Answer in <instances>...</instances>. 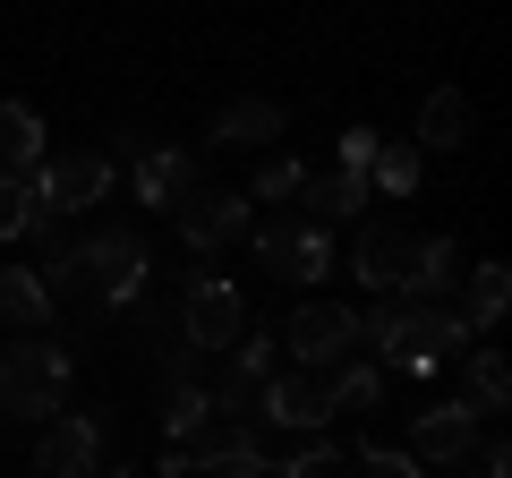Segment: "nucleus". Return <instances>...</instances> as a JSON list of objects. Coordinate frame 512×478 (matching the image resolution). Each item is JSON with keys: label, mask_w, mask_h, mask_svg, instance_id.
<instances>
[{"label": "nucleus", "mask_w": 512, "mask_h": 478, "mask_svg": "<svg viewBox=\"0 0 512 478\" xmlns=\"http://www.w3.org/2000/svg\"><path fill=\"white\" fill-rule=\"evenodd\" d=\"M180 461H188V478H274V453H265L256 427H239V419H214L205 436H188Z\"/></svg>", "instance_id": "nucleus-9"}, {"label": "nucleus", "mask_w": 512, "mask_h": 478, "mask_svg": "<svg viewBox=\"0 0 512 478\" xmlns=\"http://www.w3.org/2000/svg\"><path fill=\"white\" fill-rule=\"evenodd\" d=\"M478 470H487V478H512V444H504V436H478Z\"/></svg>", "instance_id": "nucleus-33"}, {"label": "nucleus", "mask_w": 512, "mask_h": 478, "mask_svg": "<svg viewBox=\"0 0 512 478\" xmlns=\"http://www.w3.org/2000/svg\"><path fill=\"white\" fill-rule=\"evenodd\" d=\"M299 197L316 205L308 222H325V231H333V222H350V214H367V205H376V197H367V171H342V163H333V171H308V180H299Z\"/></svg>", "instance_id": "nucleus-17"}, {"label": "nucleus", "mask_w": 512, "mask_h": 478, "mask_svg": "<svg viewBox=\"0 0 512 478\" xmlns=\"http://www.w3.org/2000/svg\"><path fill=\"white\" fill-rule=\"evenodd\" d=\"M333 470H342V444H333V436H308L274 478H333Z\"/></svg>", "instance_id": "nucleus-30"}, {"label": "nucleus", "mask_w": 512, "mask_h": 478, "mask_svg": "<svg viewBox=\"0 0 512 478\" xmlns=\"http://www.w3.org/2000/svg\"><path fill=\"white\" fill-rule=\"evenodd\" d=\"M171 325H180L188 350H231L239 333H248V291H239L231 274H197L180 291V316H171Z\"/></svg>", "instance_id": "nucleus-4"}, {"label": "nucleus", "mask_w": 512, "mask_h": 478, "mask_svg": "<svg viewBox=\"0 0 512 478\" xmlns=\"http://www.w3.org/2000/svg\"><path fill=\"white\" fill-rule=\"evenodd\" d=\"M299 180H308V163H299V154H265V163H256V197H248V205H282V197H299Z\"/></svg>", "instance_id": "nucleus-27"}, {"label": "nucleus", "mask_w": 512, "mask_h": 478, "mask_svg": "<svg viewBox=\"0 0 512 478\" xmlns=\"http://www.w3.org/2000/svg\"><path fill=\"white\" fill-rule=\"evenodd\" d=\"M282 129H291V111L274 103V94H239V103H222L214 111V146H231V154H274L282 146Z\"/></svg>", "instance_id": "nucleus-15"}, {"label": "nucleus", "mask_w": 512, "mask_h": 478, "mask_svg": "<svg viewBox=\"0 0 512 478\" xmlns=\"http://www.w3.org/2000/svg\"><path fill=\"white\" fill-rule=\"evenodd\" d=\"M478 333L453 299H376L359 316V350H376L384 376H436L444 359H461Z\"/></svg>", "instance_id": "nucleus-1"}, {"label": "nucleus", "mask_w": 512, "mask_h": 478, "mask_svg": "<svg viewBox=\"0 0 512 478\" xmlns=\"http://www.w3.org/2000/svg\"><path fill=\"white\" fill-rule=\"evenodd\" d=\"M205 402H214V419H239V427H248V419H256V376H239V368H222V385L205 393Z\"/></svg>", "instance_id": "nucleus-29"}, {"label": "nucleus", "mask_w": 512, "mask_h": 478, "mask_svg": "<svg viewBox=\"0 0 512 478\" xmlns=\"http://www.w3.org/2000/svg\"><path fill=\"white\" fill-rule=\"evenodd\" d=\"M69 350L43 342V333H26V342H0V419H26L43 427L60 402H69Z\"/></svg>", "instance_id": "nucleus-2"}, {"label": "nucleus", "mask_w": 512, "mask_h": 478, "mask_svg": "<svg viewBox=\"0 0 512 478\" xmlns=\"http://www.w3.org/2000/svg\"><path fill=\"white\" fill-rule=\"evenodd\" d=\"M43 163V120L35 103H0V171H35Z\"/></svg>", "instance_id": "nucleus-24"}, {"label": "nucleus", "mask_w": 512, "mask_h": 478, "mask_svg": "<svg viewBox=\"0 0 512 478\" xmlns=\"http://www.w3.org/2000/svg\"><path fill=\"white\" fill-rule=\"evenodd\" d=\"M128 188H137L146 214H180V205L205 188V163H197L188 146H146L137 163H128Z\"/></svg>", "instance_id": "nucleus-12"}, {"label": "nucleus", "mask_w": 512, "mask_h": 478, "mask_svg": "<svg viewBox=\"0 0 512 478\" xmlns=\"http://www.w3.org/2000/svg\"><path fill=\"white\" fill-rule=\"evenodd\" d=\"M376 146H384L376 129H342V146H333V163H342V171H367V154H376Z\"/></svg>", "instance_id": "nucleus-32"}, {"label": "nucleus", "mask_w": 512, "mask_h": 478, "mask_svg": "<svg viewBox=\"0 0 512 478\" xmlns=\"http://www.w3.org/2000/svg\"><path fill=\"white\" fill-rule=\"evenodd\" d=\"M256 265H265L274 282L316 291V282L333 274V231H325V222H308V214H282V222H265V231H256Z\"/></svg>", "instance_id": "nucleus-5"}, {"label": "nucleus", "mask_w": 512, "mask_h": 478, "mask_svg": "<svg viewBox=\"0 0 512 478\" xmlns=\"http://www.w3.org/2000/svg\"><path fill=\"white\" fill-rule=\"evenodd\" d=\"M0 325L9 333H52V291L35 265H0Z\"/></svg>", "instance_id": "nucleus-18"}, {"label": "nucleus", "mask_w": 512, "mask_h": 478, "mask_svg": "<svg viewBox=\"0 0 512 478\" xmlns=\"http://www.w3.org/2000/svg\"><path fill=\"white\" fill-rule=\"evenodd\" d=\"M461 239H444V231H419V274H410V291L402 299H453L461 291Z\"/></svg>", "instance_id": "nucleus-19"}, {"label": "nucleus", "mask_w": 512, "mask_h": 478, "mask_svg": "<svg viewBox=\"0 0 512 478\" xmlns=\"http://www.w3.org/2000/svg\"><path fill=\"white\" fill-rule=\"evenodd\" d=\"M231 368L265 385V376H274V333H265V325H248V333H239V342H231Z\"/></svg>", "instance_id": "nucleus-31"}, {"label": "nucleus", "mask_w": 512, "mask_h": 478, "mask_svg": "<svg viewBox=\"0 0 512 478\" xmlns=\"http://www.w3.org/2000/svg\"><path fill=\"white\" fill-rule=\"evenodd\" d=\"M478 436H487V410L478 402H427L419 419H410L402 453L419 461V470H461V461L478 453Z\"/></svg>", "instance_id": "nucleus-6"}, {"label": "nucleus", "mask_w": 512, "mask_h": 478, "mask_svg": "<svg viewBox=\"0 0 512 478\" xmlns=\"http://www.w3.org/2000/svg\"><path fill=\"white\" fill-rule=\"evenodd\" d=\"M0 239H43L52 248V214L35 205V180L26 171H0Z\"/></svg>", "instance_id": "nucleus-21"}, {"label": "nucleus", "mask_w": 512, "mask_h": 478, "mask_svg": "<svg viewBox=\"0 0 512 478\" xmlns=\"http://www.w3.org/2000/svg\"><path fill=\"white\" fill-rule=\"evenodd\" d=\"M419 171H427V154L410 146V137H384V146L367 154V197H410Z\"/></svg>", "instance_id": "nucleus-22"}, {"label": "nucleus", "mask_w": 512, "mask_h": 478, "mask_svg": "<svg viewBox=\"0 0 512 478\" xmlns=\"http://www.w3.org/2000/svg\"><path fill=\"white\" fill-rule=\"evenodd\" d=\"M350 461H359V478H427L402 444H384V436H359V453H350Z\"/></svg>", "instance_id": "nucleus-28"}, {"label": "nucleus", "mask_w": 512, "mask_h": 478, "mask_svg": "<svg viewBox=\"0 0 512 478\" xmlns=\"http://www.w3.org/2000/svg\"><path fill=\"white\" fill-rule=\"evenodd\" d=\"M410 146H419V154H461V146H470V94H461V86H436V94L419 103Z\"/></svg>", "instance_id": "nucleus-16"}, {"label": "nucleus", "mask_w": 512, "mask_h": 478, "mask_svg": "<svg viewBox=\"0 0 512 478\" xmlns=\"http://www.w3.org/2000/svg\"><path fill=\"white\" fill-rule=\"evenodd\" d=\"M325 402H333V419H342V410H376L384 402V368H376V359H342V368H325Z\"/></svg>", "instance_id": "nucleus-23"}, {"label": "nucleus", "mask_w": 512, "mask_h": 478, "mask_svg": "<svg viewBox=\"0 0 512 478\" xmlns=\"http://www.w3.org/2000/svg\"><path fill=\"white\" fill-rule=\"evenodd\" d=\"M282 342H291L299 368H342V359H359V316L342 308V299H299L291 325H282Z\"/></svg>", "instance_id": "nucleus-7"}, {"label": "nucleus", "mask_w": 512, "mask_h": 478, "mask_svg": "<svg viewBox=\"0 0 512 478\" xmlns=\"http://www.w3.org/2000/svg\"><path fill=\"white\" fill-rule=\"evenodd\" d=\"M26 180H35V205L60 222V214H86V205H103L120 171H111V154H43Z\"/></svg>", "instance_id": "nucleus-8"}, {"label": "nucleus", "mask_w": 512, "mask_h": 478, "mask_svg": "<svg viewBox=\"0 0 512 478\" xmlns=\"http://www.w3.org/2000/svg\"><path fill=\"white\" fill-rule=\"evenodd\" d=\"M77 257H86V282H94L103 308H137L146 282H154V248H146V231H128V222L120 231H86Z\"/></svg>", "instance_id": "nucleus-3"}, {"label": "nucleus", "mask_w": 512, "mask_h": 478, "mask_svg": "<svg viewBox=\"0 0 512 478\" xmlns=\"http://www.w3.org/2000/svg\"><path fill=\"white\" fill-rule=\"evenodd\" d=\"M256 419L291 427V436H325V419H333V402H325V376H316V368L265 376V385H256Z\"/></svg>", "instance_id": "nucleus-14"}, {"label": "nucleus", "mask_w": 512, "mask_h": 478, "mask_svg": "<svg viewBox=\"0 0 512 478\" xmlns=\"http://www.w3.org/2000/svg\"><path fill=\"white\" fill-rule=\"evenodd\" d=\"M35 470L43 478H94V470H103V419H86V410H52V419L35 427Z\"/></svg>", "instance_id": "nucleus-11"}, {"label": "nucleus", "mask_w": 512, "mask_h": 478, "mask_svg": "<svg viewBox=\"0 0 512 478\" xmlns=\"http://www.w3.org/2000/svg\"><path fill=\"white\" fill-rule=\"evenodd\" d=\"M350 274H359L376 299H402L410 274H419V231H402V222H367L359 248H350Z\"/></svg>", "instance_id": "nucleus-10"}, {"label": "nucleus", "mask_w": 512, "mask_h": 478, "mask_svg": "<svg viewBox=\"0 0 512 478\" xmlns=\"http://www.w3.org/2000/svg\"><path fill=\"white\" fill-rule=\"evenodd\" d=\"M461 402H478L487 419H495V410L512 402V368H504V350H495V342L461 350Z\"/></svg>", "instance_id": "nucleus-20"}, {"label": "nucleus", "mask_w": 512, "mask_h": 478, "mask_svg": "<svg viewBox=\"0 0 512 478\" xmlns=\"http://www.w3.org/2000/svg\"><path fill=\"white\" fill-rule=\"evenodd\" d=\"M94 478H146V470H128V461H120V470H94Z\"/></svg>", "instance_id": "nucleus-34"}, {"label": "nucleus", "mask_w": 512, "mask_h": 478, "mask_svg": "<svg viewBox=\"0 0 512 478\" xmlns=\"http://www.w3.org/2000/svg\"><path fill=\"white\" fill-rule=\"evenodd\" d=\"M461 282H470V308H461V316H470V333H487L495 316H504V299H512L504 265H495V257H478V265H470V274H461Z\"/></svg>", "instance_id": "nucleus-25"}, {"label": "nucleus", "mask_w": 512, "mask_h": 478, "mask_svg": "<svg viewBox=\"0 0 512 478\" xmlns=\"http://www.w3.org/2000/svg\"><path fill=\"white\" fill-rule=\"evenodd\" d=\"M171 222H180V248H188V257H222L231 239H248V197H239V188H197Z\"/></svg>", "instance_id": "nucleus-13"}, {"label": "nucleus", "mask_w": 512, "mask_h": 478, "mask_svg": "<svg viewBox=\"0 0 512 478\" xmlns=\"http://www.w3.org/2000/svg\"><path fill=\"white\" fill-rule=\"evenodd\" d=\"M214 427V402H205V385H171V402H163V436L171 444H188V436H205Z\"/></svg>", "instance_id": "nucleus-26"}]
</instances>
